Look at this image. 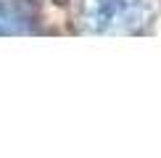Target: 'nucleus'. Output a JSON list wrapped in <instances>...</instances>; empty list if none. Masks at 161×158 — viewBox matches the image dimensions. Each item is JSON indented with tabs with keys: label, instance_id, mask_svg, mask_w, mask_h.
<instances>
[{
	"label": "nucleus",
	"instance_id": "1",
	"mask_svg": "<svg viewBox=\"0 0 161 158\" xmlns=\"http://www.w3.org/2000/svg\"><path fill=\"white\" fill-rule=\"evenodd\" d=\"M79 21L95 34H135L151 21L148 0H85Z\"/></svg>",
	"mask_w": 161,
	"mask_h": 158
},
{
	"label": "nucleus",
	"instance_id": "2",
	"mask_svg": "<svg viewBox=\"0 0 161 158\" xmlns=\"http://www.w3.org/2000/svg\"><path fill=\"white\" fill-rule=\"evenodd\" d=\"M35 16L19 0H0V34H32Z\"/></svg>",
	"mask_w": 161,
	"mask_h": 158
}]
</instances>
